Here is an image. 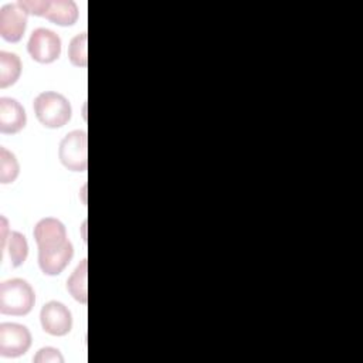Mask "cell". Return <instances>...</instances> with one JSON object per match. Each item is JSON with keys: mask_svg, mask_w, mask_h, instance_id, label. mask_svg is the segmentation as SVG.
<instances>
[{"mask_svg": "<svg viewBox=\"0 0 363 363\" xmlns=\"http://www.w3.org/2000/svg\"><path fill=\"white\" fill-rule=\"evenodd\" d=\"M20 3L30 14L44 17L61 27L75 24L79 14L78 7L72 0H20Z\"/></svg>", "mask_w": 363, "mask_h": 363, "instance_id": "4", "label": "cell"}, {"mask_svg": "<svg viewBox=\"0 0 363 363\" xmlns=\"http://www.w3.org/2000/svg\"><path fill=\"white\" fill-rule=\"evenodd\" d=\"M21 60L14 52L0 51V88L11 86L21 75Z\"/></svg>", "mask_w": 363, "mask_h": 363, "instance_id": "12", "label": "cell"}, {"mask_svg": "<svg viewBox=\"0 0 363 363\" xmlns=\"http://www.w3.org/2000/svg\"><path fill=\"white\" fill-rule=\"evenodd\" d=\"M33 108L38 122L50 129H57L67 125L72 113L68 99L62 94L54 91L38 94L33 102Z\"/></svg>", "mask_w": 363, "mask_h": 363, "instance_id": "3", "label": "cell"}, {"mask_svg": "<svg viewBox=\"0 0 363 363\" xmlns=\"http://www.w3.org/2000/svg\"><path fill=\"white\" fill-rule=\"evenodd\" d=\"M33 234L38 247V265L43 274L50 277L61 274L74 255L65 225L58 218L45 217L35 224Z\"/></svg>", "mask_w": 363, "mask_h": 363, "instance_id": "1", "label": "cell"}, {"mask_svg": "<svg viewBox=\"0 0 363 363\" xmlns=\"http://www.w3.org/2000/svg\"><path fill=\"white\" fill-rule=\"evenodd\" d=\"M9 258L11 261V267L17 268L24 264L28 255V244L26 237L18 231H10L7 244H6ZM6 251V250H4Z\"/></svg>", "mask_w": 363, "mask_h": 363, "instance_id": "13", "label": "cell"}, {"mask_svg": "<svg viewBox=\"0 0 363 363\" xmlns=\"http://www.w3.org/2000/svg\"><path fill=\"white\" fill-rule=\"evenodd\" d=\"M20 173V164L14 153L0 146V182L1 184L13 183Z\"/></svg>", "mask_w": 363, "mask_h": 363, "instance_id": "14", "label": "cell"}, {"mask_svg": "<svg viewBox=\"0 0 363 363\" xmlns=\"http://www.w3.org/2000/svg\"><path fill=\"white\" fill-rule=\"evenodd\" d=\"M31 346V333L27 326L4 322L0 325V354L3 357H18L26 354Z\"/></svg>", "mask_w": 363, "mask_h": 363, "instance_id": "7", "label": "cell"}, {"mask_svg": "<svg viewBox=\"0 0 363 363\" xmlns=\"http://www.w3.org/2000/svg\"><path fill=\"white\" fill-rule=\"evenodd\" d=\"M34 363H64V357L55 347H43L33 357Z\"/></svg>", "mask_w": 363, "mask_h": 363, "instance_id": "16", "label": "cell"}, {"mask_svg": "<svg viewBox=\"0 0 363 363\" xmlns=\"http://www.w3.org/2000/svg\"><path fill=\"white\" fill-rule=\"evenodd\" d=\"M27 123L23 105L13 98H0V132L6 135L18 133Z\"/></svg>", "mask_w": 363, "mask_h": 363, "instance_id": "10", "label": "cell"}, {"mask_svg": "<svg viewBox=\"0 0 363 363\" xmlns=\"http://www.w3.org/2000/svg\"><path fill=\"white\" fill-rule=\"evenodd\" d=\"M86 146L88 136L85 130H72L67 133L58 149V157L62 166L71 172H85L88 167Z\"/></svg>", "mask_w": 363, "mask_h": 363, "instance_id": "5", "label": "cell"}, {"mask_svg": "<svg viewBox=\"0 0 363 363\" xmlns=\"http://www.w3.org/2000/svg\"><path fill=\"white\" fill-rule=\"evenodd\" d=\"M27 51L34 61L40 64H51L60 58L61 38L52 30L37 28L28 38Z\"/></svg>", "mask_w": 363, "mask_h": 363, "instance_id": "6", "label": "cell"}, {"mask_svg": "<svg viewBox=\"0 0 363 363\" xmlns=\"http://www.w3.org/2000/svg\"><path fill=\"white\" fill-rule=\"evenodd\" d=\"M86 278H88V259L84 258L71 277L67 279V289L71 294V296L78 301L79 303L88 302V286H86Z\"/></svg>", "mask_w": 363, "mask_h": 363, "instance_id": "11", "label": "cell"}, {"mask_svg": "<svg viewBox=\"0 0 363 363\" xmlns=\"http://www.w3.org/2000/svg\"><path fill=\"white\" fill-rule=\"evenodd\" d=\"M40 322L48 335L65 336L72 328V315L62 302L50 301L40 311Z\"/></svg>", "mask_w": 363, "mask_h": 363, "instance_id": "9", "label": "cell"}, {"mask_svg": "<svg viewBox=\"0 0 363 363\" xmlns=\"http://www.w3.org/2000/svg\"><path fill=\"white\" fill-rule=\"evenodd\" d=\"M27 9L20 3H9L0 9V35L7 43H18L26 31Z\"/></svg>", "mask_w": 363, "mask_h": 363, "instance_id": "8", "label": "cell"}, {"mask_svg": "<svg viewBox=\"0 0 363 363\" xmlns=\"http://www.w3.org/2000/svg\"><path fill=\"white\" fill-rule=\"evenodd\" d=\"M35 294L31 285L21 278L3 281L0 285V312L3 315L23 316L31 312Z\"/></svg>", "mask_w": 363, "mask_h": 363, "instance_id": "2", "label": "cell"}, {"mask_svg": "<svg viewBox=\"0 0 363 363\" xmlns=\"http://www.w3.org/2000/svg\"><path fill=\"white\" fill-rule=\"evenodd\" d=\"M86 45H88V34L81 33L75 35L68 47V58L72 65L85 68L88 65V55H86Z\"/></svg>", "mask_w": 363, "mask_h": 363, "instance_id": "15", "label": "cell"}, {"mask_svg": "<svg viewBox=\"0 0 363 363\" xmlns=\"http://www.w3.org/2000/svg\"><path fill=\"white\" fill-rule=\"evenodd\" d=\"M0 220H1V257H3V252H4V250H6V244H7V240H9V235H10V231H9V221H7V218L4 217V216H1L0 217Z\"/></svg>", "mask_w": 363, "mask_h": 363, "instance_id": "17", "label": "cell"}]
</instances>
